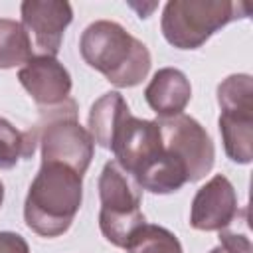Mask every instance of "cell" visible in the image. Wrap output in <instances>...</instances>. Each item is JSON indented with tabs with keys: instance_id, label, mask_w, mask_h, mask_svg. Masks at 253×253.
Masks as SVG:
<instances>
[{
	"instance_id": "8",
	"label": "cell",
	"mask_w": 253,
	"mask_h": 253,
	"mask_svg": "<svg viewBox=\"0 0 253 253\" xmlns=\"http://www.w3.org/2000/svg\"><path fill=\"white\" fill-rule=\"evenodd\" d=\"M109 150L115 154V162L132 180H136L164 152L158 123L138 119L132 113H128L117 128Z\"/></svg>"
},
{
	"instance_id": "2",
	"label": "cell",
	"mask_w": 253,
	"mask_h": 253,
	"mask_svg": "<svg viewBox=\"0 0 253 253\" xmlns=\"http://www.w3.org/2000/svg\"><path fill=\"white\" fill-rule=\"evenodd\" d=\"M79 51L89 67L121 89L142 83L152 63L148 47L111 20L89 24L81 34Z\"/></svg>"
},
{
	"instance_id": "19",
	"label": "cell",
	"mask_w": 253,
	"mask_h": 253,
	"mask_svg": "<svg viewBox=\"0 0 253 253\" xmlns=\"http://www.w3.org/2000/svg\"><path fill=\"white\" fill-rule=\"evenodd\" d=\"M2 202H4V184L0 182V208H2Z\"/></svg>"
},
{
	"instance_id": "6",
	"label": "cell",
	"mask_w": 253,
	"mask_h": 253,
	"mask_svg": "<svg viewBox=\"0 0 253 253\" xmlns=\"http://www.w3.org/2000/svg\"><path fill=\"white\" fill-rule=\"evenodd\" d=\"M219 134L227 158L249 164L253 158V79L233 73L217 85Z\"/></svg>"
},
{
	"instance_id": "1",
	"label": "cell",
	"mask_w": 253,
	"mask_h": 253,
	"mask_svg": "<svg viewBox=\"0 0 253 253\" xmlns=\"http://www.w3.org/2000/svg\"><path fill=\"white\" fill-rule=\"evenodd\" d=\"M83 202V176L57 162H42L24 202L26 225L42 237L63 235Z\"/></svg>"
},
{
	"instance_id": "10",
	"label": "cell",
	"mask_w": 253,
	"mask_h": 253,
	"mask_svg": "<svg viewBox=\"0 0 253 253\" xmlns=\"http://www.w3.org/2000/svg\"><path fill=\"white\" fill-rule=\"evenodd\" d=\"M239 213L237 194L233 184L215 174L194 196L190 208V225L198 231H221L231 225Z\"/></svg>"
},
{
	"instance_id": "4",
	"label": "cell",
	"mask_w": 253,
	"mask_h": 253,
	"mask_svg": "<svg viewBox=\"0 0 253 253\" xmlns=\"http://www.w3.org/2000/svg\"><path fill=\"white\" fill-rule=\"evenodd\" d=\"M99 200L101 233L109 243L125 249L132 235L146 223L140 210L142 190L115 160H109L99 176Z\"/></svg>"
},
{
	"instance_id": "16",
	"label": "cell",
	"mask_w": 253,
	"mask_h": 253,
	"mask_svg": "<svg viewBox=\"0 0 253 253\" xmlns=\"http://www.w3.org/2000/svg\"><path fill=\"white\" fill-rule=\"evenodd\" d=\"M128 253H184L180 239L166 227L144 223L125 247Z\"/></svg>"
},
{
	"instance_id": "9",
	"label": "cell",
	"mask_w": 253,
	"mask_h": 253,
	"mask_svg": "<svg viewBox=\"0 0 253 253\" xmlns=\"http://www.w3.org/2000/svg\"><path fill=\"white\" fill-rule=\"evenodd\" d=\"M22 26L38 55L55 57L63 34L73 20V8L63 0H24L20 4Z\"/></svg>"
},
{
	"instance_id": "7",
	"label": "cell",
	"mask_w": 253,
	"mask_h": 253,
	"mask_svg": "<svg viewBox=\"0 0 253 253\" xmlns=\"http://www.w3.org/2000/svg\"><path fill=\"white\" fill-rule=\"evenodd\" d=\"M162 146L176 156L188 172V182H198L213 168L215 148L208 130L190 115H176L168 119H156Z\"/></svg>"
},
{
	"instance_id": "5",
	"label": "cell",
	"mask_w": 253,
	"mask_h": 253,
	"mask_svg": "<svg viewBox=\"0 0 253 253\" xmlns=\"http://www.w3.org/2000/svg\"><path fill=\"white\" fill-rule=\"evenodd\" d=\"M36 132L42 146V162L65 164L81 176L87 172L93 160L95 142L89 130L81 126L73 99L51 109H42Z\"/></svg>"
},
{
	"instance_id": "12",
	"label": "cell",
	"mask_w": 253,
	"mask_h": 253,
	"mask_svg": "<svg viewBox=\"0 0 253 253\" xmlns=\"http://www.w3.org/2000/svg\"><path fill=\"white\" fill-rule=\"evenodd\" d=\"M144 99L148 107L158 115V119H168L184 113L192 99V85L184 71L176 67L158 69L144 89Z\"/></svg>"
},
{
	"instance_id": "14",
	"label": "cell",
	"mask_w": 253,
	"mask_h": 253,
	"mask_svg": "<svg viewBox=\"0 0 253 253\" xmlns=\"http://www.w3.org/2000/svg\"><path fill=\"white\" fill-rule=\"evenodd\" d=\"M34 57L32 42L24 26L10 18H0V69L26 65Z\"/></svg>"
},
{
	"instance_id": "11",
	"label": "cell",
	"mask_w": 253,
	"mask_h": 253,
	"mask_svg": "<svg viewBox=\"0 0 253 253\" xmlns=\"http://www.w3.org/2000/svg\"><path fill=\"white\" fill-rule=\"evenodd\" d=\"M18 81L38 103L40 109H51L69 99L71 75L51 55H34L18 71Z\"/></svg>"
},
{
	"instance_id": "18",
	"label": "cell",
	"mask_w": 253,
	"mask_h": 253,
	"mask_svg": "<svg viewBox=\"0 0 253 253\" xmlns=\"http://www.w3.org/2000/svg\"><path fill=\"white\" fill-rule=\"evenodd\" d=\"M0 253H30V247L20 233L0 231Z\"/></svg>"
},
{
	"instance_id": "15",
	"label": "cell",
	"mask_w": 253,
	"mask_h": 253,
	"mask_svg": "<svg viewBox=\"0 0 253 253\" xmlns=\"http://www.w3.org/2000/svg\"><path fill=\"white\" fill-rule=\"evenodd\" d=\"M36 144V128L18 130L10 121L0 117V170H10L22 158H32Z\"/></svg>"
},
{
	"instance_id": "17",
	"label": "cell",
	"mask_w": 253,
	"mask_h": 253,
	"mask_svg": "<svg viewBox=\"0 0 253 253\" xmlns=\"http://www.w3.org/2000/svg\"><path fill=\"white\" fill-rule=\"evenodd\" d=\"M210 253H253V245L245 233L221 229L219 231V245L213 247Z\"/></svg>"
},
{
	"instance_id": "3",
	"label": "cell",
	"mask_w": 253,
	"mask_h": 253,
	"mask_svg": "<svg viewBox=\"0 0 253 253\" xmlns=\"http://www.w3.org/2000/svg\"><path fill=\"white\" fill-rule=\"evenodd\" d=\"M249 8L231 0H170L162 10L160 30L176 49H198L229 22L247 18Z\"/></svg>"
},
{
	"instance_id": "13",
	"label": "cell",
	"mask_w": 253,
	"mask_h": 253,
	"mask_svg": "<svg viewBox=\"0 0 253 253\" xmlns=\"http://www.w3.org/2000/svg\"><path fill=\"white\" fill-rule=\"evenodd\" d=\"M130 113L125 97L119 91H109L105 95H101L89 111V119H87V130L93 138L95 144H99L101 148H111L113 136L117 132V128L121 126V123L125 121V117Z\"/></svg>"
}]
</instances>
